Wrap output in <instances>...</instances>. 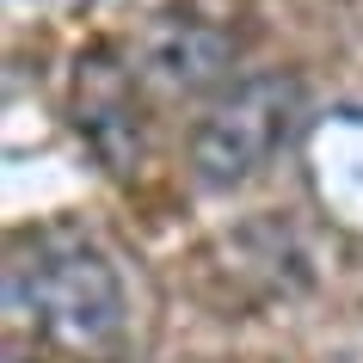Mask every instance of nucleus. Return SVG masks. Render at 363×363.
<instances>
[{
    "label": "nucleus",
    "mask_w": 363,
    "mask_h": 363,
    "mask_svg": "<svg viewBox=\"0 0 363 363\" xmlns=\"http://www.w3.org/2000/svg\"><path fill=\"white\" fill-rule=\"evenodd\" d=\"M6 314L68 363H105L130 326L117 265L80 234H43L25 259L6 265Z\"/></svg>",
    "instance_id": "f257e3e1"
},
{
    "label": "nucleus",
    "mask_w": 363,
    "mask_h": 363,
    "mask_svg": "<svg viewBox=\"0 0 363 363\" xmlns=\"http://www.w3.org/2000/svg\"><path fill=\"white\" fill-rule=\"evenodd\" d=\"M302 80L271 68V74H247L197 117L191 130V167L210 191H234L289 148V135L302 130Z\"/></svg>",
    "instance_id": "f03ea898"
},
{
    "label": "nucleus",
    "mask_w": 363,
    "mask_h": 363,
    "mask_svg": "<svg viewBox=\"0 0 363 363\" xmlns=\"http://www.w3.org/2000/svg\"><path fill=\"white\" fill-rule=\"evenodd\" d=\"M240 6H203V0H179L142 38V74L160 93H210L216 80L234 68L240 56Z\"/></svg>",
    "instance_id": "7ed1b4c3"
},
{
    "label": "nucleus",
    "mask_w": 363,
    "mask_h": 363,
    "mask_svg": "<svg viewBox=\"0 0 363 363\" xmlns=\"http://www.w3.org/2000/svg\"><path fill=\"white\" fill-rule=\"evenodd\" d=\"M74 111H80V135L99 148V160L111 172H130L142 160V117H135V86L130 68H117L111 50L80 56L74 74Z\"/></svg>",
    "instance_id": "20e7f679"
}]
</instances>
